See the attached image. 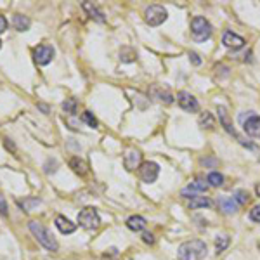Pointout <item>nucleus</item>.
Segmentation results:
<instances>
[{"mask_svg": "<svg viewBox=\"0 0 260 260\" xmlns=\"http://www.w3.org/2000/svg\"><path fill=\"white\" fill-rule=\"evenodd\" d=\"M205 255H207V245L201 240L186 241L177 250L179 260H201Z\"/></svg>", "mask_w": 260, "mask_h": 260, "instance_id": "1", "label": "nucleus"}, {"mask_svg": "<svg viewBox=\"0 0 260 260\" xmlns=\"http://www.w3.org/2000/svg\"><path fill=\"white\" fill-rule=\"evenodd\" d=\"M28 228H30L31 234L38 240V243L42 245L43 248H47L49 252H57V248H59V245H57L56 238L52 236V233H50L47 228H43L40 222L36 221H31L30 224H28Z\"/></svg>", "mask_w": 260, "mask_h": 260, "instance_id": "2", "label": "nucleus"}, {"mask_svg": "<svg viewBox=\"0 0 260 260\" xmlns=\"http://www.w3.org/2000/svg\"><path fill=\"white\" fill-rule=\"evenodd\" d=\"M191 33L196 42H205V40H208L212 35V24L208 23V19H205L203 16H196L195 19L191 21Z\"/></svg>", "mask_w": 260, "mask_h": 260, "instance_id": "3", "label": "nucleus"}, {"mask_svg": "<svg viewBox=\"0 0 260 260\" xmlns=\"http://www.w3.org/2000/svg\"><path fill=\"white\" fill-rule=\"evenodd\" d=\"M78 224L82 226L83 229H87V231L96 229L97 226L101 224V219H99V214L96 212V208L87 207V208H83V210H80Z\"/></svg>", "mask_w": 260, "mask_h": 260, "instance_id": "4", "label": "nucleus"}, {"mask_svg": "<svg viewBox=\"0 0 260 260\" xmlns=\"http://www.w3.org/2000/svg\"><path fill=\"white\" fill-rule=\"evenodd\" d=\"M144 17L149 26H160V24H163L167 21L168 12L163 5H149L144 12Z\"/></svg>", "mask_w": 260, "mask_h": 260, "instance_id": "5", "label": "nucleus"}, {"mask_svg": "<svg viewBox=\"0 0 260 260\" xmlns=\"http://www.w3.org/2000/svg\"><path fill=\"white\" fill-rule=\"evenodd\" d=\"M139 174L146 184H153L160 175V165L155 162H144L139 168Z\"/></svg>", "mask_w": 260, "mask_h": 260, "instance_id": "6", "label": "nucleus"}, {"mask_svg": "<svg viewBox=\"0 0 260 260\" xmlns=\"http://www.w3.org/2000/svg\"><path fill=\"white\" fill-rule=\"evenodd\" d=\"M33 57H35L36 64L45 66L52 61L54 57V49L50 45H38L33 49Z\"/></svg>", "mask_w": 260, "mask_h": 260, "instance_id": "7", "label": "nucleus"}, {"mask_svg": "<svg viewBox=\"0 0 260 260\" xmlns=\"http://www.w3.org/2000/svg\"><path fill=\"white\" fill-rule=\"evenodd\" d=\"M177 102H179V106L188 113H196L198 109H200V104H198L196 97L191 96L189 92H186V90L177 94Z\"/></svg>", "mask_w": 260, "mask_h": 260, "instance_id": "8", "label": "nucleus"}, {"mask_svg": "<svg viewBox=\"0 0 260 260\" xmlns=\"http://www.w3.org/2000/svg\"><path fill=\"white\" fill-rule=\"evenodd\" d=\"M142 155L139 149H129V151L123 155V165H125L127 170H135L137 167H141Z\"/></svg>", "mask_w": 260, "mask_h": 260, "instance_id": "9", "label": "nucleus"}, {"mask_svg": "<svg viewBox=\"0 0 260 260\" xmlns=\"http://www.w3.org/2000/svg\"><path fill=\"white\" fill-rule=\"evenodd\" d=\"M208 189V184L205 181H201V179H198V181L195 182H191V184L188 186V188H184L181 191V195L184 196V198H196L198 193H205Z\"/></svg>", "mask_w": 260, "mask_h": 260, "instance_id": "10", "label": "nucleus"}, {"mask_svg": "<svg viewBox=\"0 0 260 260\" xmlns=\"http://www.w3.org/2000/svg\"><path fill=\"white\" fill-rule=\"evenodd\" d=\"M222 43H224L228 49H233V50H238L245 45V38L233 31H226L224 36H222Z\"/></svg>", "mask_w": 260, "mask_h": 260, "instance_id": "11", "label": "nucleus"}, {"mask_svg": "<svg viewBox=\"0 0 260 260\" xmlns=\"http://www.w3.org/2000/svg\"><path fill=\"white\" fill-rule=\"evenodd\" d=\"M243 129L248 135L252 137H257L260 139V116L257 115H250V118L243 123Z\"/></svg>", "mask_w": 260, "mask_h": 260, "instance_id": "12", "label": "nucleus"}, {"mask_svg": "<svg viewBox=\"0 0 260 260\" xmlns=\"http://www.w3.org/2000/svg\"><path fill=\"white\" fill-rule=\"evenodd\" d=\"M149 94H151L155 99H158V101L167 102V104H172V102H174V96L168 92V89H163V87H160V85H153Z\"/></svg>", "mask_w": 260, "mask_h": 260, "instance_id": "13", "label": "nucleus"}, {"mask_svg": "<svg viewBox=\"0 0 260 260\" xmlns=\"http://www.w3.org/2000/svg\"><path fill=\"white\" fill-rule=\"evenodd\" d=\"M82 7H83V10H85V12L89 14V16L92 17L94 21H97V23H104V21H106L104 12H102V10L99 9L97 5H94V3H90V2H83Z\"/></svg>", "mask_w": 260, "mask_h": 260, "instance_id": "14", "label": "nucleus"}, {"mask_svg": "<svg viewBox=\"0 0 260 260\" xmlns=\"http://www.w3.org/2000/svg\"><path fill=\"white\" fill-rule=\"evenodd\" d=\"M56 228L63 234H71L76 231V224H73L69 219H66L64 215H57L56 217Z\"/></svg>", "mask_w": 260, "mask_h": 260, "instance_id": "15", "label": "nucleus"}, {"mask_svg": "<svg viewBox=\"0 0 260 260\" xmlns=\"http://www.w3.org/2000/svg\"><path fill=\"white\" fill-rule=\"evenodd\" d=\"M217 113H219V122L222 123V127H224V129L228 130L229 134L236 135V130L233 129V123H231V120H229L228 109H226L224 106H219V108H217Z\"/></svg>", "mask_w": 260, "mask_h": 260, "instance_id": "16", "label": "nucleus"}, {"mask_svg": "<svg viewBox=\"0 0 260 260\" xmlns=\"http://www.w3.org/2000/svg\"><path fill=\"white\" fill-rule=\"evenodd\" d=\"M127 228L134 231V233H139V231L146 228V219L141 217V215H132V217L127 219Z\"/></svg>", "mask_w": 260, "mask_h": 260, "instance_id": "17", "label": "nucleus"}, {"mask_svg": "<svg viewBox=\"0 0 260 260\" xmlns=\"http://www.w3.org/2000/svg\"><path fill=\"white\" fill-rule=\"evenodd\" d=\"M210 207H214V201L207 196H196L189 201V208H193V210H198V208H210Z\"/></svg>", "mask_w": 260, "mask_h": 260, "instance_id": "18", "label": "nucleus"}, {"mask_svg": "<svg viewBox=\"0 0 260 260\" xmlns=\"http://www.w3.org/2000/svg\"><path fill=\"white\" fill-rule=\"evenodd\" d=\"M12 24L17 31H26L28 28H30L31 21L28 19L26 16H23V14H16V16L12 17Z\"/></svg>", "mask_w": 260, "mask_h": 260, "instance_id": "19", "label": "nucleus"}, {"mask_svg": "<svg viewBox=\"0 0 260 260\" xmlns=\"http://www.w3.org/2000/svg\"><path fill=\"white\" fill-rule=\"evenodd\" d=\"M219 207L222 208L224 214H234V212L238 210V203L233 198H221V200H219Z\"/></svg>", "mask_w": 260, "mask_h": 260, "instance_id": "20", "label": "nucleus"}, {"mask_svg": "<svg viewBox=\"0 0 260 260\" xmlns=\"http://www.w3.org/2000/svg\"><path fill=\"white\" fill-rule=\"evenodd\" d=\"M200 127H203V129H214L215 127V116L212 115V113H208V111H205V113H201V116H200Z\"/></svg>", "mask_w": 260, "mask_h": 260, "instance_id": "21", "label": "nucleus"}, {"mask_svg": "<svg viewBox=\"0 0 260 260\" xmlns=\"http://www.w3.org/2000/svg\"><path fill=\"white\" fill-rule=\"evenodd\" d=\"M135 57H137V54H135V50L132 47H122V50H120V61H123V63H134Z\"/></svg>", "mask_w": 260, "mask_h": 260, "instance_id": "22", "label": "nucleus"}, {"mask_svg": "<svg viewBox=\"0 0 260 260\" xmlns=\"http://www.w3.org/2000/svg\"><path fill=\"white\" fill-rule=\"evenodd\" d=\"M207 182L212 188H221V186L224 184V175L219 174V172H212V174H208Z\"/></svg>", "mask_w": 260, "mask_h": 260, "instance_id": "23", "label": "nucleus"}, {"mask_svg": "<svg viewBox=\"0 0 260 260\" xmlns=\"http://www.w3.org/2000/svg\"><path fill=\"white\" fill-rule=\"evenodd\" d=\"M69 167L73 168V172L78 175H85L87 174V165L82 162L80 158H71L69 160Z\"/></svg>", "mask_w": 260, "mask_h": 260, "instance_id": "24", "label": "nucleus"}, {"mask_svg": "<svg viewBox=\"0 0 260 260\" xmlns=\"http://www.w3.org/2000/svg\"><path fill=\"white\" fill-rule=\"evenodd\" d=\"M40 205V198H24L23 201H19V207L24 212H31L33 208H36Z\"/></svg>", "mask_w": 260, "mask_h": 260, "instance_id": "25", "label": "nucleus"}, {"mask_svg": "<svg viewBox=\"0 0 260 260\" xmlns=\"http://www.w3.org/2000/svg\"><path fill=\"white\" fill-rule=\"evenodd\" d=\"M233 200L238 203V207H243V205L248 203V193L245 191V189H238V191L234 193Z\"/></svg>", "mask_w": 260, "mask_h": 260, "instance_id": "26", "label": "nucleus"}, {"mask_svg": "<svg viewBox=\"0 0 260 260\" xmlns=\"http://www.w3.org/2000/svg\"><path fill=\"white\" fill-rule=\"evenodd\" d=\"M82 122H83V123H87V125H89V127H92V129H97V120H96V116H94L90 111H83V115H82Z\"/></svg>", "mask_w": 260, "mask_h": 260, "instance_id": "27", "label": "nucleus"}, {"mask_svg": "<svg viewBox=\"0 0 260 260\" xmlns=\"http://www.w3.org/2000/svg\"><path fill=\"white\" fill-rule=\"evenodd\" d=\"M228 247H229V238L228 236H217V240H215V248H217V254L224 252Z\"/></svg>", "mask_w": 260, "mask_h": 260, "instance_id": "28", "label": "nucleus"}, {"mask_svg": "<svg viewBox=\"0 0 260 260\" xmlns=\"http://www.w3.org/2000/svg\"><path fill=\"white\" fill-rule=\"evenodd\" d=\"M63 109L66 113H69V115L76 113V101L75 99H66V101L63 102Z\"/></svg>", "mask_w": 260, "mask_h": 260, "instance_id": "29", "label": "nucleus"}, {"mask_svg": "<svg viewBox=\"0 0 260 260\" xmlns=\"http://www.w3.org/2000/svg\"><path fill=\"white\" fill-rule=\"evenodd\" d=\"M250 219L254 222H259L260 224V207H254V210L250 212Z\"/></svg>", "mask_w": 260, "mask_h": 260, "instance_id": "30", "label": "nucleus"}, {"mask_svg": "<svg viewBox=\"0 0 260 260\" xmlns=\"http://www.w3.org/2000/svg\"><path fill=\"white\" fill-rule=\"evenodd\" d=\"M0 214H2L3 217L7 215V203H5V198L2 195H0Z\"/></svg>", "mask_w": 260, "mask_h": 260, "instance_id": "31", "label": "nucleus"}, {"mask_svg": "<svg viewBox=\"0 0 260 260\" xmlns=\"http://www.w3.org/2000/svg\"><path fill=\"white\" fill-rule=\"evenodd\" d=\"M142 241H144V243H148V245H153V243H155V236H153L151 233H144V234H142Z\"/></svg>", "mask_w": 260, "mask_h": 260, "instance_id": "32", "label": "nucleus"}, {"mask_svg": "<svg viewBox=\"0 0 260 260\" xmlns=\"http://www.w3.org/2000/svg\"><path fill=\"white\" fill-rule=\"evenodd\" d=\"M189 61H191V63L195 64V66H200L201 64V59H200V56H198L196 52H189Z\"/></svg>", "mask_w": 260, "mask_h": 260, "instance_id": "33", "label": "nucleus"}, {"mask_svg": "<svg viewBox=\"0 0 260 260\" xmlns=\"http://www.w3.org/2000/svg\"><path fill=\"white\" fill-rule=\"evenodd\" d=\"M7 30V19L3 16H0V33H3Z\"/></svg>", "mask_w": 260, "mask_h": 260, "instance_id": "34", "label": "nucleus"}, {"mask_svg": "<svg viewBox=\"0 0 260 260\" xmlns=\"http://www.w3.org/2000/svg\"><path fill=\"white\" fill-rule=\"evenodd\" d=\"M38 108H40V109H43V111H45V113L49 111V108H47L45 104H38Z\"/></svg>", "mask_w": 260, "mask_h": 260, "instance_id": "35", "label": "nucleus"}, {"mask_svg": "<svg viewBox=\"0 0 260 260\" xmlns=\"http://www.w3.org/2000/svg\"><path fill=\"white\" fill-rule=\"evenodd\" d=\"M255 191H257V195H259V196H260V184H259V186H257V188H255Z\"/></svg>", "mask_w": 260, "mask_h": 260, "instance_id": "36", "label": "nucleus"}, {"mask_svg": "<svg viewBox=\"0 0 260 260\" xmlns=\"http://www.w3.org/2000/svg\"><path fill=\"white\" fill-rule=\"evenodd\" d=\"M0 47H2V42H0Z\"/></svg>", "mask_w": 260, "mask_h": 260, "instance_id": "37", "label": "nucleus"}]
</instances>
